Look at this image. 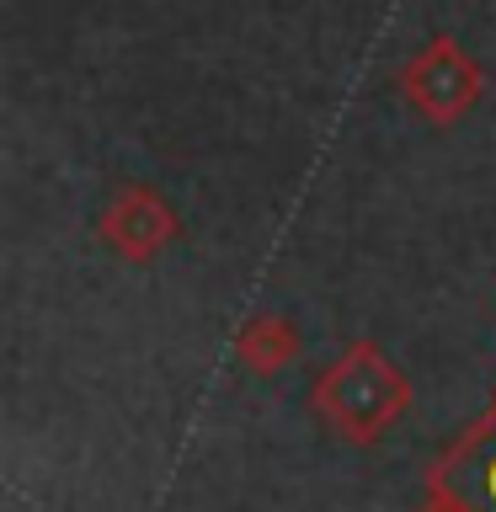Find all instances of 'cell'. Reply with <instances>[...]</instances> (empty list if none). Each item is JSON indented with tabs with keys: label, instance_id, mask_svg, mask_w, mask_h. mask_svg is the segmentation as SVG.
<instances>
[{
	"label": "cell",
	"instance_id": "obj_1",
	"mask_svg": "<svg viewBox=\"0 0 496 512\" xmlns=\"http://www.w3.org/2000/svg\"><path fill=\"white\" fill-rule=\"evenodd\" d=\"M310 411L331 438L368 448L411 411V379L400 374V363L384 358L379 342H352L310 384Z\"/></svg>",
	"mask_w": 496,
	"mask_h": 512
},
{
	"label": "cell",
	"instance_id": "obj_2",
	"mask_svg": "<svg viewBox=\"0 0 496 512\" xmlns=\"http://www.w3.org/2000/svg\"><path fill=\"white\" fill-rule=\"evenodd\" d=\"M416 512H496V400L432 464Z\"/></svg>",
	"mask_w": 496,
	"mask_h": 512
},
{
	"label": "cell",
	"instance_id": "obj_3",
	"mask_svg": "<svg viewBox=\"0 0 496 512\" xmlns=\"http://www.w3.org/2000/svg\"><path fill=\"white\" fill-rule=\"evenodd\" d=\"M406 91H411V102L422 107L432 123H454L459 112L480 96V75H475V64L464 59L454 43L438 38L422 59H411Z\"/></svg>",
	"mask_w": 496,
	"mask_h": 512
},
{
	"label": "cell",
	"instance_id": "obj_4",
	"mask_svg": "<svg viewBox=\"0 0 496 512\" xmlns=\"http://www.w3.org/2000/svg\"><path fill=\"white\" fill-rule=\"evenodd\" d=\"M102 240L128 262H150L166 240H176V214L150 187H123L102 208Z\"/></svg>",
	"mask_w": 496,
	"mask_h": 512
},
{
	"label": "cell",
	"instance_id": "obj_5",
	"mask_svg": "<svg viewBox=\"0 0 496 512\" xmlns=\"http://www.w3.org/2000/svg\"><path fill=\"white\" fill-rule=\"evenodd\" d=\"M235 352H240V363L251 368V374H262V379H278L288 363L299 358V326L288 315H251L246 326H240L235 336Z\"/></svg>",
	"mask_w": 496,
	"mask_h": 512
}]
</instances>
